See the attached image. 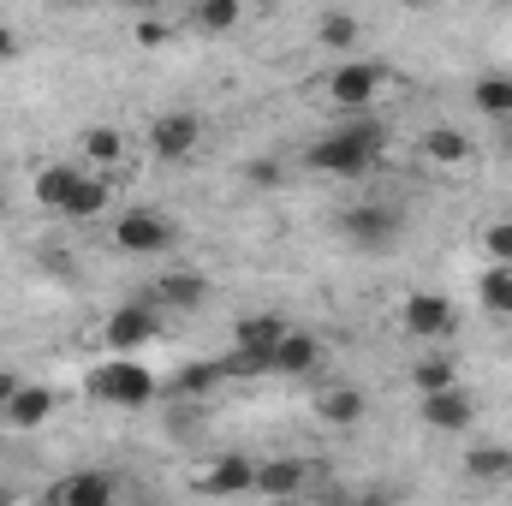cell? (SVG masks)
I'll return each mask as SVG.
<instances>
[{"mask_svg":"<svg viewBox=\"0 0 512 506\" xmlns=\"http://www.w3.org/2000/svg\"><path fill=\"white\" fill-rule=\"evenodd\" d=\"M364 411H370V399H364L358 387H322V393H316V417H322V423H334V429L364 423Z\"/></svg>","mask_w":512,"mask_h":506,"instance_id":"cell-16","label":"cell"},{"mask_svg":"<svg viewBox=\"0 0 512 506\" xmlns=\"http://www.w3.org/2000/svg\"><path fill=\"white\" fill-rule=\"evenodd\" d=\"M376 90H382V66H370V60H346V66L328 78V96H334L340 108H370Z\"/></svg>","mask_w":512,"mask_h":506,"instance_id":"cell-8","label":"cell"},{"mask_svg":"<svg viewBox=\"0 0 512 506\" xmlns=\"http://www.w3.org/2000/svg\"><path fill=\"white\" fill-rule=\"evenodd\" d=\"M322 364V340L304 334V328H286L280 346H274V376H310Z\"/></svg>","mask_w":512,"mask_h":506,"instance_id":"cell-13","label":"cell"},{"mask_svg":"<svg viewBox=\"0 0 512 506\" xmlns=\"http://www.w3.org/2000/svg\"><path fill=\"white\" fill-rule=\"evenodd\" d=\"M376 155H382V131L376 126H346V131H328V137L310 149V167L328 173V179H358V173H370Z\"/></svg>","mask_w":512,"mask_h":506,"instance_id":"cell-1","label":"cell"},{"mask_svg":"<svg viewBox=\"0 0 512 506\" xmlns=\"http://www.w3.org/2000/svg\"><path fill=\"white\" fill-rule=\"evenodd\" d=\"M161 334V310L155 304H120L114 316H108V328H102V340L114 346V358H126L137 346H149Z\"/></svg>","mask_w":512,"mask_h":506,"instance_id":"cell-6","label":"cell"},{"mask_svg":"<svg viewBox=\"0 0 512 506\" xmlns=\"http://www.w3.org/2000/svg\"><path fill=\"white\" fill-rule=\"evenodd\" d=\"M465 477L471 483H512V447H471Z\"/></svg>","mask_w":512,"mask_h":506,"instance_id":"cell-19","label":"cell"},{"mask_svg":"<svg viewBox=\"0 0 512 506\" xmlns=\"http://www.w3.org/2000/svg\"><path fill=\"white\" fill-rule=\"evenodd\" d=\"M399 227H405V215H399L393 203H358V209L346 215V239H352L358 251H387V245L399 239Z\"/></svg>","mask_w":512,"mask_h":506,"instance_id":"cell-5","label":"cell"},{"mask_svg":"<svg viewBox=\"0 0 512 506\" xmlns=\"http://www.w3.org/2000/svg\"><path fill=\"white\" fill-rule=\"evenodd\" d=\"M18 54V36H12V24H0V60H12Z\"/></svg>","mask_w":512,"mask_h":506,"instance_id":"cell-32","label":"cell"},{"mask_svg":"<svg viewBox=\"0 0 512 506\" xmlns=\"http://www.w3.org/2000/svg\"><path fill=\"white\" fill-rule=\"evenodd\" d=\"M280 334H286L280 316H239V322H233V352L274 370V346H280Z\"/></svg>","mask_w":512,"mask_h":506,"instance_id":"cell-9","label":"cell"},{"mask_svg":"<svg viewBox=\"0 0 512 506\" xmlns=\"http://www.w3.org/2000/svg\"><path fill=\"white\" fill-rule=\"evenodd\" d=\"M78 167H66V161H54V167H42L36 179H30V191H36V203L42 209H54V215H66V203H72V191H78Z\"/></svg>","mask_w":512,"mask_h":506,"instance_id":"cell-15","label":"cell"},{"mask_svg":"<svg viewBox=\"0 0 512 506\" xmlns=\"http://www.w3.org/2000/svg\"><path fill=\"white\" fill-rule=\"evenodd\" d=\"M203 298H209V280L191 274V268H173V274L155 280V298H149V304H155V310H197Z\"/></svg>","mask_w":512,"mask_h":506,"instance_id":"cell-12","label":"cell"},{"mask_svg":"<svg viewBox=\"0 0 512 506\" xmlns=\"http://www.w3.org/2000/svg\"><path fill=\"white\" fill-rule=\"evenodd\" d=\"M42 506H48V501H42Z\"/></svg>","mask_w":512,"mask_h":506,"instance_id":"cell-35","label":"cell"},{"mask_svg":"<svg viewBox=\"0 0 512 506\" xmlns=\"http://www.w3.org/2000/svg\"><path fill=\"white\" fill-rule=\"evenodd\" d=\"M155 387H161V381L149 376L137 358H114V364L90 370V393H96V399H108V405H126V411L149 405V399H155Z\"/></svg>","mask_w":512,"mask_h":506,"instance_id":"cell-2","label":"cell"},{"mask_svg":"<svg viewBox=\"0 0 512 506\" xmlns=\"http://www.w3.org/2000/svg\"><path fill=\"white\" fill-rule=\"evenodd\" d=\"M197 143H203V120H197L191 108H173V114H161V120L149 126V149H155L161 161H185Z\"/></svg>","mask_w":512,"mask_h":506,"instance_id":"cell-7","label":"cell"},{"mask_svg":"<svg viewBox=\"0 0 512 506\" xmlns=\"http://www.w3.org/2000/svg\"><path fill=\"white\" fill-rule=\"evenodd\" d=\"M197 489L215 495V501H227V495H251L256 489V465L245 459V453H227V459H215V465L197 477Z\"/></svg>","mask_w":512,"mask_h":506,"instance_id":"cell-10","label":"cell"},{"mask_svg":"<svg viewBox=\"0 0 512 506\" xmlns=\"http://www.w3.org/2000/svg\"><path fill=\"white\" fill-rule=\"evenodd\" d=\"M471 102H477V114H489V120H512V78H507V72H489V78H477Z\"/></svg>","mask_w":512,"mask_h":506,"instance_id":"cell-20","label":"cell"},{"mask_svg":"<svg viewBox=\"0 0 512 506\" xmlns=\"http://www.w3.org/2000/svg\"><path fill=\"white\" fill-rule=\"evenodd\" d=\"M239 18H245V6H239V0H203V6L191 12V24H197L203 36H221V30H233Z\"/></svg>","mask_w":512,"mask_h":506,"instance_id":"cell-23","label":"cell"},{"mask_svg":"<svg viewBox=\"0 0 512 506\" xmlns=\"http://www.w3.org/2000/svg\"><path fill=\"white\" fill-rule=\"evenodd\" d=\"M102 209H108V179L84 173L78 191H72V203H66V215H72V221H90V215H102Z\"/></svg>","mask_w":512,"mask_h":506,"instance_id":"cell-24","label":"cell"},{"mask_svg":"<svg viewBox=\"0 0 512 506\" xmlns=\"http://www.w3.org/2000/svg\"><path fill=\"white\" fill-rule=\"evenodd\" d=\"M358 36H364V24H358L352 12H328V18H322V42H328V48H358Z\"/></svg>","mask_w":512,"mask_h":506,"instance_id":"cell-27","label":"cell"},{"mask_svg":"<svg viewBox=\"0 0 512 506\" xmlns=\"http://www.w3.org/2000/svg\"><path fill=\"white\" fill-rule=\"evenodd\" d=\"M0 506H12V489H0Z\"/></svg>","mask_w":512,"mask_h":506,"instance_id":"cell-33","label":"cell"},{"mask_svg":"<svg viewBox=\"0 0 512 506\" xmlns=\"http://www.w3.org/2000/svg\"><path fill=\"white\" fill-rule=\"evenodd\" d=\"M114 245L131 251V256H161L173 245V221L155 215V209H126V215L114 221Z\"/></svg>","mask_w":512,"mask_h":506,"instance_id":"cell-4","label":"cell"},{"mask_svg":"<svg viewBox=\"0 0 512 506\" xmlns=\"http://www.w3.org/2000/svg\"><path fill=\"white\" fill-rule=\"evenodd\" d=\"M471 417H477V405L453 387V393H429L423 399V423L429 429H441V435H459V429H471Z\"/></svg>","mask_w":512,"mask_h":506,"instance_id":"cell-14","label":"cell"},{"mask_svg":"<svg viewBox=\"0 0 512 506\" xmlns=\"http://www.w3.org/2000/svg\"><path fill=\"white\" fill-rule=\"evenodd\" d=\"M477 298H483V310L512 316V268H489V274L477 280Z\"/></svg>","mask_w":512,"mask_h":506,"instance_id":"cell-25","label":"cell"},{"mask_svg":"<svg viewBox=\"0 0 512 506\" xmlns=\"http://www.w3.org/2000/svg\"><path fill=\"white\" fill-rule=\"evenodd\" d=\"M18 387H24V376H12V370H0V411L12 405V393H18Z\"/></svg>","mask_w":512,"mask_h":506,"instance_id":"cell-30","label":"cell"},{"mask_svg":"<svg viewBox=\"0 0 512 506\" xmlns=\"http://www.w3.org/2000/svg\"><path fill=\"white\" fill-rule=\"evenodd\" d=\"M114 489H120L114 471H78L48 495V506H114Z\"/></svg>","mask_w":512,"mask_h":506,"instance_id":"cell-11","label":"cell"},{"mask_svg":"<svg viewBox=\"0 0 512 506\" xmlns=\"http://www.w3.org/2000/svg\"><path fill=\"white\" fill-rule=\"evenodd\" d=\"M483 251L495 256V268H512V221H489L483 227Z\"/></svg>","mask_w":512,"mask_h":506,"instance_id":"cell-29","label":"cell"},{"mask_svg":"<svg viewBox=\"0 0 512 506\" xmlns=\"http://www.w3.org/2000/svg\"><path fill=\"white\" fill-rule=\"evenodd\" d=\"M304 459H268V465H256V495H274V501H286V495H298L304 489Z\"/></svg>","mask_w":512,"mask_h":506,"instance_id":"cell-18","label":"cell"},{"mask_svg":"<svg viewBox=\"0 0 512 506\" xmlns=\"http://www.w3.org/2000/svg\"><path fill=\"white\" fill-rule=\"evenodd\" d=\"M48 417H54V393L36 387V381H24V387L12 393V405H6V423H12V429H42Z\"/></svg>","mask_w":512,"mask_h":506,"instance_id":"cell-17","label":"cell"},{"mask_svg":"<svg viewBox=\"0 0 512 506\" xmlns=\"http://www.w3.org/2000/svg\"><path fill=\"white\" fill-rule=\"evenodd\" d=\"M316 506H334V501H316Z\"/></svg>","mask_w":512,"mask_h":506,"instance_id":"cell-34","label":"cell"},{"mask_svg":"<svg viewBox=\"0 0 512 506\" xmlns=\"http://www.w3.org/2000/svg\"><path fill=\"white\" fill-rule=\"evenodd\" d=\"M399 322H405L411 340H447V334L459 328V310H453V298H441V292H411V298L399 304Z\"/></svg>","mask_w":512,"mask_h":506,"instance_id":"cell-3","label":"cell"},{"mask_svg":"<svg viewBox=\"0 0 512 506\" xmlns=\"http://www.w3.org/2000/svg\"><path fill=\"white\" fill-rule=\"evenodd\" d=\"M251 179H256V185H274V179H280V167H274V161H251Z\"/></svg>","mask_w":512,"mask_h":506,"instance_id":"cell-31","label":"cell"},{"mask_svg":"<svg viewBox=\"0 0 512 506\" xmlns=\"http://www.w3.org/2000/svg\"><path fill=\"white\" fill-rule=\"evenodd\" d=\"M423 155H429L435 167H459V161L471 155V137L453 131V126H435V131H423Z\"/></svg>","mask_w":512,"mask_h":506,"instance_id":"cell-21","label":"cell"},{"mask_svg":"<svg viewBox=\"0 0 512 506\" xmlns=\"http://www.w3.org/2000/svg\"><path fill=\"white\" fill-rule=\"evenodd\" d=\"M411 381H417V393L429 399V393H453V387H459V370H453L447 352H435V358H423V364L411 370Z\"/></svg>","mask_w":512,"mask_h":506,"instance_id":"cell-22","label":"cell"},{"mask_svg":"<svg viewBox=\"0 0 512 506\" xmlns=\"http://www.w3.org/2000/svg\"><path fill=\"white\" fill-rule=\"evenodd\" d=\"M120 149H126V137L114 126H90L84 131V155L96 161V167H108V161H120Z\"/></svg>","mask_w":512,"mask_h":506,"instance_id":"cell-26","label":"cell"},{"mask_svg":"<svg viewBox=\"0 0 512 506\" xmlns=\"http://www.w3.org/2000/svg\"><path fill=\"white\" fill-rule=\"evenodd\" d=\"M221 376H227L221 364H185V370L173 376V393H191V399H197V393H209Z\"/></svg>","mask_w":512,"mask_h":506,"instance_id":"cell-28","label":"cell"}]
</instances>
